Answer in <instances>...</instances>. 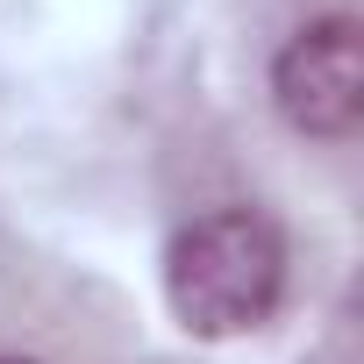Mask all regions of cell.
<instances>
[{
    "label": "cell",
    "instance_id": "obj_1",
    "mask_svg": "<svg viewBox=\"0 0 364 364\" xmlns=\"http://www.w3.org/2000/svg\"><path fill=\"white\" fill-rule=\"evenodd\" d=\"M279 286H286V243L250 208L200 215L193 229L171 236L164 293H171V314L186 328H200V336L257 328L279 307Z\"/></svg>",
    "mask_w": 364,
    "mask_h": 364
},
{
    "label": "cell",
    "instance_id": "obj_2",
    "mask_svg": "<svg viewBox=\"0 0 364 364\" xmlns=\"http://www.w3.org/2000/svg\"><path fill=\"white\" fill-rule=\"evenodd\" d=\"M279 107L293 129L307 136H350L364 122V36L350 15L307 22L286 50H279Z\"/></svg>",
    "mask_w": 364,
    "mask_h": 364
},
{
    "label": "cell",
    "instance_id": "obj_3",
    "mask_svg": "<svg viewBox=\"0 0 364 364\" xmlns=\"http://www.w3.org/2000/svg\"><path fill=\"white\" fill-rule=\"evenodd\" d=\"M0 364H22V357H0Z\"/></svg>",
    "mask_w": 364,
    "mask_h": 364
}]
</instances>
